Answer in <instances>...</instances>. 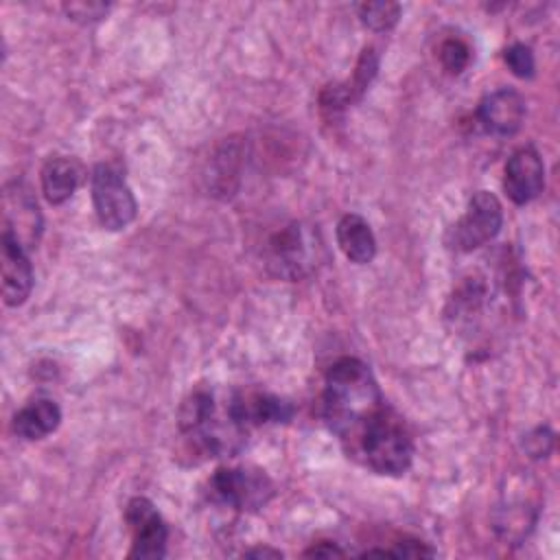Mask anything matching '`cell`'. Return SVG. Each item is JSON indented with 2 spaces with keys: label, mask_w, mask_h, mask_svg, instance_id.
Returning a JSON list of instances; mask_svg holds the SVG:
<instances>
[{
  "label": "cell",
  "mask_w": 560,
  "mask_h": 560,
  "mask_svg": "<svg viewBox=\"0 0 560 560\" xmlns=\"http://www.w3.org/2000/svg\"><path fill=\"white\" fill-rule=\"evenodd\" d=\"M359 18L368 28H372L376 33L392 31L400 20V4L387 2V0L363 2V4H359Z\"/></svg>",
  "instance_id": "cell-18"
},
{
  "label": "cell",
  "mask_w": 560,
  "mask_h": 560,
  "mask_svg": "<svg viewBox=\"0 0 560 560\" xmlns=\"http://www.w3.org/2000/svg\"><path fill=\"white\" fill-rule=\"evenodd\" d=\"M2 208H4V232H9L15 241H20L26 249L37 243L42 217L37 201L31 197V190L20 184L11 182L4 186L2 195Z\"/></svg>",
  "instance_id": "cell-10"
},
{
  "label": "cell",
  "mask_w": 560,
  "mask_h": 560,
  "mask_svg": "<svg viewBox=\"0 0 560 560\" xmlns=\"http://www.w3.org/2000/svg\"><path fill=\"white\" fill-rule=\"evenodd\" d=\"M385 405L372 370L357 357H341L324 381L322 416L328 429L348 446L361 427Z\"/></svg>",
  "instance_id": "cell-1"
},
{
  "label": "cell",
  "mask_w": 560,
  "mask_h": 560,
  "mask_svg": "<svg viewBox=\"0 0 560 560\" xmlns=\"http://www.w3.org/2000/svg\"><path fill=\"white\" fill-rule=\"evenodd\" d=\"M245 556H252V558H265V556H269V558H280V556H282V551H278V549H269V547H258V549H249V551H245Z\"/></svg>",
  "instance_id": "cell-25"
},
{
  "label": "cell",
  "mask_w": 560,
  "mask_h": 560,
  "mask_svg": "<svg viewBox=\"0 0 560 560\" xmlns=\"http://www.w3.org/2000/svg\"><path fill=\"white\" fill-rule=\"evenodd\" d=\"M376 70H378V52L374 50V46H365L357 59L352 79L322 90V94H319L322 107L330 109V112H339V109H346L348 105L361 101L363 94L368 92L372 79L376 77Z\"/></svg>",
  "instance_id": "cell-14"
},
{
  "label": "cell",
  "mask_w": 560,
  "mask_h": 560,
  "mask_svg": "<svg viewBox=\"0 0 560 560\" xmlns=\"http://www.w3.org/2000/svg\"><path fill=\"white\" fill-rule=\"evenodd\" d=\"M2 300L7 306H22L33 289V267L26 247L2 230L0 236Z\"/></svg>",
  "instance_id": "cell-11"
},
{
  "label": "cell",
  "mask_w": 560,
  "mask_h": 560,
  "mask_svg": "<svg viewBox=\"0 0 560 560\" xmlns=\"http://www.w3.org/2000/svg\"><path fill=\"white\" fill-rule=\"evenodd\" d=\"M337 245L350 262L368 265L376 256V238L370 223L354 212H348L337 223Z\"/></svg>",
  "instance_id": "cell-15"
},
{
  "label": "cell",
  "mask_w": 560,
  "mask_h": 560,
  "mask_svg": "<svg viewBox=\"0 0 560 560\" xmlns=\"http://www.w3.org/2000/svg\"><path fill=\"white\" fill-rule=\"evenodd\" d=\"M179 431L184 438L208 457H223L236 453L245 442V429L236 422L230 396L223 407L210 389L190 392L179 407Z\"/></svg>",
  "instance_id": "cell-2"
},
{
  "label": "cell",
  "mask_w": 560,
  "mask_h": 560,
  "mask_svg": "<svg viewBox=\"0 0 560 560\" xmlns=\"http://www.w3.org/2000/svg\"><path fill=\"white\" fill-rule=\"evenodd\" d=\"M81 182V166L72 158H50L42 168V192L48 203L68 201Z\"/></svg>",
  "instance_id": "cell-17"
},
{
  "label": "cell",
  "mask_w": 560,
  "mask_h": 560,
  "mask_svg": "<svg viewBox=\"0 0 560 560\" xmlns=\"http://www.w3.org/2000/svg\"><path fill=\"white\" fill-rule=\"evenodd\" d=\"M63 11L70 15V20L88 24V22H96V20L105 18L109 11V4H105V2H66Z\"/></svg>",
  "instance_id": "cell-21"
},
{
  "label": "cell",
  "mask_w": 560,
  "mask_h": 560,
  "mask_svg": "<svg viewBox=\"0 0 560 560\" xmlns=\"http://www.w3.org/2000/svg\"><path fill=\"white\" fill-rule=\"evenodd\" d=\"M503 225V208L497 195L477 190L466 206L464 217L451 228L448 245L457 252H472L492 241Z\"/></svg>",
  "instance_id": "cell-7"
},
{
  "label": "cell",
  "mask_w": 560,
  "mask_h": 560,
  "mask_svg": "<svg viewBox=\"0 0 560 560\" xmlns=\"http://www.w3.org/2000/svg\"><path fill=\"white\" fill-rule=\"evenodd\" d=\"M304 556H326V558H330V556H346V551L339 549L335 542L322 540V542H315L313 547H308L304 551Z\"/></svg>",
  "instance_id": "cell-24"
},
{
  "label": "cell",
  "mask_w": 560,
  "mask_h": 560,
  "mask_svg": "<svg viewBox=\"0 0 560 560\" xmlns=\"http://www.w3.org/2000/svg\"><path fill=\"white\" fill-rule=\"evenodd\" d=\"M90 186L96 219L105 230H122L136 219L138 203L120 171L109 164H96Z\"/></svg>",
  "instance_id": "cell-5"
},
{
  "label": "cell",
  "mask_w": 560,
  "mask_h": 560,
  "mask_svg": "<svg viewBox=\"0 0 560 560\" xmlns=\"http://www.w3.org/2000/svg\"><path fill=\"white\" fill-rule=\"evenodd\" d=\"M348 455L378 475H405L413 459V440L402 418L383 405L346 446Z\"/></svg>",
  "instance_id": "cell-3"
},
{
  "label": "cell",
  "mask_w": 560,
  "mask_h": 560,
  "mask_svg": "<svg viewBox=\"0 0 560 560\" xmlns=\"http://www.w3.org/2000/svg\"><path fill=\"white\" fill-rule=\"evenodd\" d=\"M61 424V409L50 398H37L24 405L13 416V433L26 442H37L57 431Z\"/></svg>",
  "instance_id": "cell-16"
},
{
  "label": "cell",
  "mask_w": 560,
  "mask_h": 560,
  "mask_svg": "<svg viewBox=\"0 0 560 560\" xmlns=\"http://www.w3.org/2000/svg\"><path fill=\"white\" fill-rule=\"evenodd\" d=\"M230 405L236 422L247 431L260 424H284L293 418V405L269 392L247 389L230 394Z\"/></svg>",
  "instance_id": "cell-13"
},
{
  "label": "cell",
  "mask_w": 560,
  "mask_h": 560,
  "mask_svg": "<svg viewBox=\"0 0 560 560\" xmlns=\"http://www.w3.org/2000/svg\"><path fill=\"white\" fill-rule=\"evenodd\" d=\"M319 238L317 232L302 223H289L267 243V265L284 280H298L311 273L317 265Z\"/></svg>",
  "instance_id": "cell-4"
},
{
  "label": "cell",
  "mask_w": 560,
  "mask_h": 560,
  "mask_svg": "<svg viewBox=\"0 0 560 560\" xmlns=\"http://www.w3.org/2000/svg\"><path fill=\"white\" fill-rule=\"evenodd\" d=\"M210 490L214 499L234 510L256 512L273 497V481L265 470L254 466L219 468L210 479Z\"/></svg>",
  "instance_id": "cell-6"
},
{
  "label": "cell",
  "mask_w": 560,
  "mask_h": 560,
  "mask_svg": "<svg viewBox=\"0 0 560 560\" xmlns=\"http://www.w3.org/2000/svg\"><path fill=\"white\" fill-rule=\"evenodd\" d=\"M525 112V98L512 88H501L483 96L477 107V118L488 133L510 138L523 127Z\"/></svg>",
  "instance_id": "cell-12"
},
{
  "label": "cell",
  "mask_w": 560,
  "mask_h": 560,
  "mask_svg": "<svg viewBox=\"0 0 560 560\" xmlns=\"http://www.w3.org/2000/svg\"><path fill=\"white\" fill-rule=\"evenodd\" d=\"M503 59L508 63V68L512 70V74H516L518 79H532L534 70H536V61H534V52L527 44H512L505 48Z\"/></svg>",
  "instance_id": "cell-20"
},
{
  "label": "cell",
  "mask_w": 560,
  "mask_h": 560,
  "mask_svg": "<svg viewBox=\"0 0 560 560\" xmlns=\"http://www.w3.org/2000/svg\"><path fill=\"white\" fill-rule=\"evenodd\" d=\"M125 521L133 534L129 558L158 560L166 553L168 527L147 497H133L125 508Z\"/></svg>",
  "instance_id": "cell-8"
},
{
  "label": "cell",
  "mask_w": 560,
  "mask_h": 560,
  "mask_svg": "<svg viewBox=\"0 0 560 560\" xmlns=\"http://www.w3.org/2000/svg\"><path fill=\"white\" fill-rule=\"evenodd\" d=\"M392 558H418V556H435L431 547H427L420 540H402L396 549H389Z\"/></svg>",
  "instance_id": "cell-23"
},
{
  "label": "cell",
  "mask_w": 560,
  "mask_h": 560,
  "mask_svg": "<svg viewBox=\"0 0 560 560\" xmlns=\"http://www.w3.org/2000/svg\"><path fill=\"white\" fill-rule=\"evenodd\" d=\"M523 446L529 453V457H534V459L547 457L551 453V448H553V433H551V429H547V427L534 429L532 433L525 435Z\"/></svg>",
  "instance_id": "cell-22"
},
{
  "label": "cell",
  "mask_w": 560,
  "mask_h": 560,
  "mask_svg": "<svg viewBox=\"0 0 560 560\" xmlns=\"http://www.w3.org/2000/svg\"><path fill=\"white\" fill-rule=\"evenodd\" d=\"M503 188L516 206L534 201L545 188V164L534 147H521L505 162Z\"/></svg>",
  "instance_id": "cell-9"
},
{
  "label": "cell",
  "mask_w": 560,
  "mask_h": 560,
  "mask_svg": "<svg viewBox=\"0 0 560 560\" xmlns=\"http://www.w3.org/2000/svg\"><path fill=\"white\" fill-rule=\"evenodd\" d=\"M440 63L448 74H462L470 63V46L459 37H448L440 44Z\"/></svg>",
  "instance_id": "cell-19"
}]
</instances>
